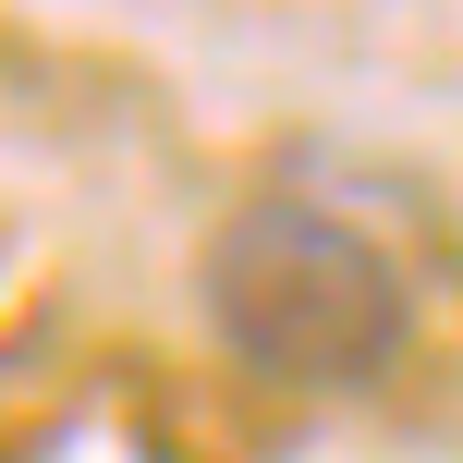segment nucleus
<instances>
[{
  "label": "nucleus",
  "instance_id": "f257e3e1",
  "mask_svg": "<svg viewBox=\"0 0 463 463\" xmlns=\"http://www.w3.org/2000/svg\"><path fill=\"white\" fill-rule=\"evenodd\" d=\"M208 329L280 391H378L415 342V280L366 220L317 208V195H256L220 220L208 269Z\"/></svg>",
  "mask_w": 463,
  "mask_h": 463
}]
</instances>
